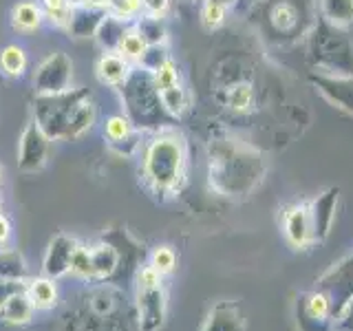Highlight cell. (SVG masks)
Masks as SVG:
<instances>
[{
  "instance_id": "29",
  "label": "cell",
  "mask_w": 353,
  "mask_h": 331,
  "mask_svg": "<svg viewBox=\"0 0 353 331\" xmlns=\"http://www.w3.org/2000/svg\"><path fill=\"white\" fill-rule=\"evenodd\" d=\"M148 265H152L161 276H168L176 270V254L170 245H159L152 250Z\"/></svg>"
},
{
  "instance_id": "21",
  "label": "cell",
  "mask_w": 353,
  "mask_h": 331,
  "mask_svg": "<svg viewBox=\"0 0 353 331\" xmlns=\"http://www.w3.org/2000/svg\"><path fill=\"white\" fill-rule=\"evenodd\" d=\"M320 11L334 27H349L353 22V0H320Z\"/></svg>"
},
{
  "instance_id": "7",
  "label": "cell",
  "mask_w": 353,
  "mask_h": 331,
  "mask_svg": "<svg viewBox=\"0 0 353 331\" xmlns=\"http://www.w3.org/2000/svg\"><path fill=\"white\" fill-rule=\"evenodd\" d=\"M281 230H283L287 245L296 252H305L309 248L318 245L309 201H301V203L285 208L283 219H281Z\"/></svg>"
},
{
  "instance_id": "36",
  "label": "cell",
  "mask_w": 353,
  "mask_h": 331,
  "mask_svg": "<svg viewBox=\"0 0 353 331\" xmlns=\"http://www.w3.org/2000/svg\"><path fill=\"white\" fill-rule=\"evenodd\" d=\"M25 285H18V283H3L0 281V309H3V305L7 303V298L14 294V292H18V290H22Z\"/></svg>"
},
{
  "instance_id": "32",
  "label": "cell",
  "mask_w": 353,
  "mask_h": 331,
  "mask_svg": "<svg viewBox=\"0 0 353 331\" xmlns=\"http://www.w3.org/2000/svg\"><path fill=\"white\" fill-rule=\"evenodd\" d=\"M254 104V88L245 82L230 88L228 93V106L232 110H248Z\"/></svg>"
},
{
  "instance_id": "18",
  "label": "cell",
  "mask_w": 353,
  "mask_h": 331,
  "mask_svg": "<svg viewBox=\"0 0 353 331\" xmlns=\"http://www.w3.org/2000/svg\"><path fill=\"white\" fill-rule=\"evenodd\" d=\"M42 22H44V14L40 3H36V0H22L11 11V25H14L16 31L31 33L40 29Z\"/></svg>"
},
{
  "instance_id": "17",
  "label": "cell",
  "mask_w": 353,
  "mask_h": 331,
  "mask_svg": "<svg viewBox=\"0 0 353 331\" xmlns=\"http://www.w3.org/2000/svg\"><path fill=\"white\" fill-rule=\"evenodd\" d=\"M29 279V268L25 257L18 250L0 248V281L25 285Z\"/></svg>"
},
{
  "instance_id": "35",
  "label": "cell",
  "mask_w": 353,
  "mask_h": 331,
  "mask_svg": "<svg viewBox=\"0 0 353 331\" xmlns=\"http://www.w3.org/2000/svg\"><path fill=\"white\" fill-rule=\"evenodd\" d=\"M170 9V0H141V11L146 16L163 18Z\"/></svg>"
},
{
  "instance_id": "14",
  "label": "cell",
  "mask_w": 353,
  "mask_h": 331,
  "mask_svg": "<svg viewBox=\"0 0 353 331\" xmlns=\"http://www.w3.org/2000/svg\"><path fill=\"white\" fill-rule=\"evenodd\" d=\"M130 66L117 51H104L95 64V75L106 86H121L130 77Z\"/></svg>"
},
{
  "instance_id": "23",
  "label": "cell",
  "mask_w": 353,
  "mask_h": 331,
  "mask_svg": "<svg viewBox=\"0 0 353 331\" xmlns=\"http://www.w3.org/2000/svg\"><path fill=\"white\" fill-rule=\"evenodd\" d=\"M27 53L18 44H7V47L0 51V69L9 77H22L27 71Z\"/></svg>"
},
{
  "instance_id": "5",
  "label": "cell",
  "mask_w": 353,
  "mask_h": 331,
  "mask_svg": "<svg viewBox=\"0 0 353 331\" xmlns=\"http://www.w3.org/2000/svg\"><path fill=\"white\" fill-rule=\"evenodd\" d=\"M73 84V60L62 51H53L33 73V88L38 95L69 91Z\"/></svg>"
},
{
  "instance_id": "34",
  "label": "cell",
  "mask_w": 353,
  "mask_h": 331,
  "mask_svg": "<svg viewBox=\"0 0 353 331\" xmlns=\"http://www.w3.org/2000/svg\"><path fill=\"white\" fill-rule=\"evenodd\" d=\"M334 331H353V298L338 312L334 320Z\"/></svg>"
},
{
  "instance_id": "16",
  "label": "cell",
  "mask_w": 353,
  "mask_h": 331,
  "mask_svg": "<svg viewBox=\"0 0 353 331\" xmlns=\"http://www.w3.org/2000/svg\"><path fill=\"white\" fill-rule=\"evenodd\" d=\"M38 309L33 307V303L29 301V296L25 294V287L18 292H14L7 303L0 309V318H3V323L7 325H14V327H22V325H29L33 316H36Z\"/></svg>"
},
{
  "instance_id": "28",
  "label": "cell",
  "mask_w": 353,
  "mask_h": 331,
  "mask_svg": "<svg viewBox=\"0 0 353 331\" xmlns=\"http://www.w3.org/2000/svg\"><path fill=\"white\" fill-rule=\"evenodd\" d=\"M71 274L82 281L93 279V261H91V248L88 245H82V243L77 245L71 259Z\"/></svg>"
},
{
  "instance_id": "26",
  "label": "cell",
  "mask_w": 353,
  "mask_h": 331,
  "mask_svg": "<svg viewBox=\"0 0 353 331\" xmlns=\"http://www.w3.org/2000/svg\"><path fill=\"white\" fill-rule=\"evenodd\" d=\"M40 7H42L44 20H49L55 27L66 29L71 18V9H73L71 0H40Z\"/></svg>"
},
{
  "instance_id": "15",
  "label": "cell",
  "mask_w": 353,
  "mask_h": 331,
  "mask_svg": "<svg viewBox=\"0 0 353 331\" xmlns=\"http://www.w3.org/2000/svg\"><path fill=\"white\" fill-rule=\"evenodd\" d=\"M25 294L29 296V301L33 307L40 309V312H49L55 305H58V285L49 276H29L25 283Z\"/></svg>"
},
{
  "instance_id": "38",
  "label": "cell",
  "mask_w": 353,
  "mask_h": 331,
  "mask_svg": "<svg viewBox=\"0 0 353 331\" xmlns=\"http://www.w3.org/2000/svg\"><path fill=\"white\" fill-rule=\"evenodd\" d=\"M205 3H214V5H223V7H232V5H234L236 3V0H205Z\"/></svg>"
},
{
  "instance_id": "19",
  "label": "cell",
  "mask_w": 353,
  "mask_h": 331,
  "mask_svg": "<svg viewBox=\"0 0 353 331\" xmlns=\"http://www.w3.org/2000/svg\"><path fill=\"white\" fill-rule=\"evenodd\" d=\"M91 261H93V279L104 281L115 274L119 265V252L108 245V243H97L91 248Z\"/></svg>"
},
{
  "instance_id": "13",
  "label": "cell",
  "mask_w": 353,
  "mask_h": 331,
  "mask_svg": "<svg viewBox=\"0 0 353 331\" xmlns=\"http://www.w3.org/2000/svg\"><path fill=\"white\" fill-rule=\"evenodd\" d=\"M108 11L104 7H86V5H75L71 9V18L66 31L71 33L73 38H88L95 36L102 20L106 18Z\"/></svg>"
},
{
  "instance_id": "33",
  "label": "cell",
  "mask_w": 353,
  "mask_h": 331,
  "mask_svg": "<svg viewBox=\"0 0 353 331\" xmlns=\"http://www.w3.org/2000/svg\"><path fill=\"white\" fill-rule=\"evenodd\" d=\"M225 16H228V7L223 5H214V3H203V9H201V22L208 31H214L219 29L221 25L225 22Z\"/></svg>"
},
{
  "instance_id": "4",
  "label": "cell",
  "mask_w": 353,
  "mask_h": 331,
  "mask_svg": "<svg viewBox=\"0 0 353 331\" xmlns=\"http://www.w3.org/2000/svg\"><path fill=\"white\" fill-rule=\"evenodd\" d=\"M334 303L331 298L314 287L305 294L298 296L296 301V327L298 331H334Z\"/></svg>"
},
{
  "instance_id": "27",
  "label": "cell",
  "mask_w": 353,
  "mask_h": 331,
  "mask_svg": "<svg viewBox=\"0 0 353 331\" xmlns=\"http://www.w3.org/2000/svg\"><path fill=\"white\" fill-rule=\"evenodd\" d=\"M104 135L110 143H124L132 135V121L126 115H110L104 124Z\"/></svg>"
},
{
  "instance_id": "12",
  "label": "cell",
  "mask_w": 353,
  "mask_h": 331,
  "mask_svg": "<svg viewBox=\"0 0 353 331\" xmlns=\"http://www.w3.org/2000/svg\"><path fill=\"white\" fill-rule=\"evenodd\" d=\"M312 208V219H314V230H316V243H325L331 234L336 221V208H338V188L318 194L314 201H309Z\"/></svg>"
},
{
  "instance_id": "25",
  "label": "cell",
  "mask_w": 353,
  "mask_h": 331,
  "mask_svg": "<svg viewBox=\"0 0 353 331\" xmlns=\"http://www.w3.org/2000/svg\"><path fill=\"white\" fill-rule=\"evenodd\" d=\"M146 49H148V44L143 42V38L139 36V31L135 27H128V31L124 33V38H121L119 47H117V53L124 60H128L130 64H139V60L143 58Z\"/></svg>"
},
{
  "instance_id": "9",
  "label": "cell",
  "mask_w": 353,
  "mask_h": 331,
  "mask_svg": "<svg viewBox=\"0 0 353 331\" xmlns=\"http://www.w3.org/2000/svg\"><path fill=\"white\" fill-rule=\"evenodd\" d=\"M316 287H320L334 303V312H338L353 298V257L342 259L334 268H329L323 276L318 279Z\"/></svg>"
},
{
  "instance_id": "2",
  "label": "cell",
  "mask_w": 353,
  "mask_h": 331,
  "mask_svg": "<svg viewBox=\"0 0 353 331\" xmlns=\"http://www.w3.org/2000/svg\"><path fill=\"white\" fill-rule=\"evenodd\" d=\"M185 141L176 132L152 137L141 157V177L154 194H174L185 179Z\"/></svg>"
},
{
  "instance_id": "37",
  "label": "cell",
  "mask_w": 353,
  "mask_h": 331,
  "mask_svg": "<svg viewBox=\"0 0 353 331\" xmlns=\"http://www.w3.org/2000/svg\"><path fill=\"white\" fill-rule=\"evenodd\" d=\"M9 239H11V223H9V219L0 212V248H5Z\"/></svg>"
},
{
  "instance_id": "10",
  "label": "cell",
  "mask_w": 353,
  "mask_h": 331,
  "mask_svg": "<svg viewBox=\"0 0 353 331\" xmlns=\"http://www.w3.org/2000/svg\"><path fill=\"white\" fill-rule=\"evenodd\" d=\"M80 245V241L73 239L71 234H55L47 250H44V257H42V274L49 276V279L58 281V279H64V276L71 274V259L73 254Z\"/></svg>"
},
{
  "instance_id": "8",
  "label": "cell",
  "mask_w": 353,
  "mask_h": 331,
  "mask_svg": "<svg viewBox=\"0 0 353 331\" xmlns=\"http://www.w3.org/2000/svg\"><path fill=\"white\" fill-rule=\"evenodd\" d=\"M49 148H51V139L47 137V132L36 121H29L18 141V168L29 174L40 172L47 166Z\"/></svg>"
},
{
  "instance_id": "41",
  "label": "cell",
  "mask_w": 353,
  "mask_h": 331,
  "mask_svg": "<svg viewBox=\"0 0 353 331\" xmlns=\"http://www.w3.org/2000/svg\"><path fill=\"white\" fill-rule=\"evenodd\" d=\"M0 203H3V201H0Z\"/></svg>"
},
{
  "instance_id": "3",
  "label": "cell",
  "mask_w": 353,
  "mask_h": 331,
  "mask_svg": "<svg viewBox=\"0 0 353 331\" xmlns=\"http://www.w3.org/2000/svg\"><path fill=\"white\" fill-rule=\"evenodd\" d=\"M265 174L261 157L252 152H221L210 161V183L223 197L250 194Z\"/></svg>"
},
{
  "instance_id": "31",
  "label": "cell",
  "mask_w": 353,
  "mask_h": 331,
  "mask_svg": "<svg viewBox=\"0 0 353 331\" xmlns=\"http://www.w3.org/2000/svg\"><path fill=\"white\" fill-rule=\"evenodd\" d=\"M181 82V75H179V69H176V64L168 58L161 66L152 71V84L154 88H165V86H172V84H179Z\"/></svg>"
},
{
  "instance_id": "39",
  "label": "cell",
  "mask_w": 353,
  "mask_h": 331,
  "mask_svg": "<svg viewBox=\"0 0 353 331\" xmlns=\"http://www.w3.org/2000/svg\"><path fill=\"white\" fill-rule=\"evenodd\" d=\"M0 183H3V168H0Z\"/></svg>"
},
{
  "instance_id": "11",
  "label": "cell",
  "mask_w": 353,
  "mask_h": 331,
  "mask_svg": "<svg viewBox=\"0 0 353 331\" xmlns=\"http://www.w3.org/2000/svg\"><path fill=\"white\" fill-rule=\"evenodd\" d=\"M199 331H248V320L239 301H216L208 309Z\"/></svg>"
},
{
  "instance_id": "24",
  "label": "cell",
  "mask_w": 353,
  "mask_h": 331,
  "mask_svg": "<svg viewBox=\"0 0 353 331\" xmlns=\"http://www.w3.org/2000/svg\"><path fill=\"white\" fill-rule=\"evenodd\" d=\"M135 29L139 31V36L148 47H161L165 42V27H163V18H154V16H139Z\"/></svg>"
},
{
  "instance_id": "22",
  "label": "cell",
  "mask_w": 353,
  "mask_h": 331,
  "mask_svg": "<svg viewBox=\"0 0 353 331\" xmlns=\"http://www.w3.org/2000/svg\"><path fill=\"white\" fill-rule=\"evenodd\" d=\"M159 95V102L161 106L168 110L170 115H183L188 106H190V95L183 88V84H172V86H165L157 91Z\"/></svg>"
},
{
  "instance_id": "30",
  "label": "cell",
  "mask_w": 353,
  "mask_h": 331,
  "mask_svg": "<svg viewBox=\"0 0 353 331\" xmlns=\"http://www.w3.org/2000/svg\"><path fill=\"white\" fill-rule=\"evenodd\" d=\"M106 11L110 16L121 18V20H132L139 18L141 14V0H106Z\"/></svg>"
},
{
  "instance_id": "1",
  "label": "cell",
  "mask_w": 353,
  "mask_h": 331,
  "mask_svg": "<svg viewBox=\"0 0 353 331\" xmlns=\"http://www.w3.org/2000/svg\"><path fill=\"white\" fill-rule=\"evenodd\" d=\"M97 117L95 99L88 88H69L62 93L36 95L33 121L51 141H73L93 128Z\"/></svg>"
},
{
  "instance_id": "20",
  "label": "cell",
  "mask_w": 353,
  "mask_h": 331,
  "mask_svg": "<svg viewBox=\"0 0 353 331\" xmlns=\"http://www.w3.org/2000/svg\"><path fill=\"white\" fill-rule=\"evenodd\" d=\"M128 31V22L121 20V18H115L106 14V18L102 20V25H99L95 38L99 42V47L104 51H117L121 38H124V33Z\"/></svg>"
},
{
  "instance_id": "6",
  "label": "cell",
  "mask_w": 353,
  "mask_h": 331,
  "mask_svg": "<svg viewBox=\"0 0 353 331\" xmlns=\"http://www.w3.org/2000/svg\"><path fill=\"white\" fill-rule=\"evenodd\" d=\"M135 307L139 331H161L168 320V294L163 281L154 285H137Z\"/></svg>"
},
{
  "instance_id": "40",
  "label": "cell",
  "mask_w": 353,
  "mask_h": 331,
  "mask_svg": "<svg viewBox=\"0 0 353 331\" xmlns=\"http://www.w3.org/2000/svg\"><path fill=\"white\" fill-rule=\"evenodd\" d=\"M0 82H3V71H0Z\"/></svg>"
}]
</instances>
